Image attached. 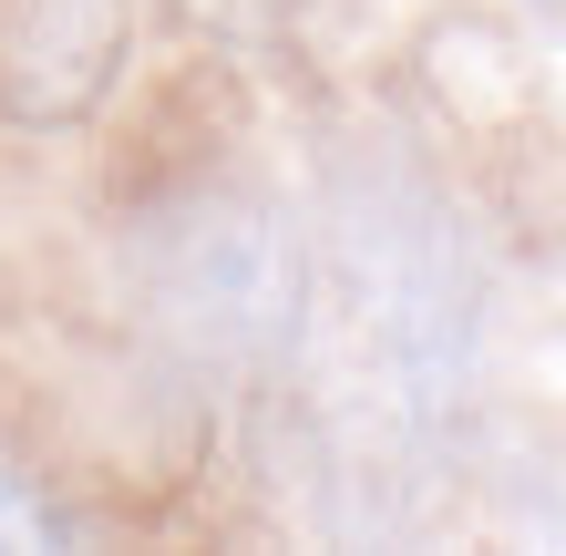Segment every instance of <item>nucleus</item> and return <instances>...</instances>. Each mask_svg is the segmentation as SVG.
Segmentation results:
<instances>
[{"label": "nucleus", "mask_w": 566, "mask_h": 556, "mask_svg": "<svg viewBox=\"0 0 566 556\" xmlns=\"http://www.w3.org/2000/svg\"><path fill=\"white\" fill-rule=\"evenodd\" d=\"M298 433L319 453V495L350 505L340 526L391 536L432 453L453 443L484 371V258L463 217L402 155H350L329 176L310 238V310H298Z\"/></svg>", "instance_id": "1"}, {"label": "nucleus", "mask_w": 566, "mask_h": 556, "mask_svg": "<svg viewBox=\"0 0 566 556\" xmlns=\"http://www.w3.org/2000/svg\"><path fill=\"white\" fill-rule=\"evenodd\" d=\"M135 300L186 361L217 371H279L310 310V238L258 186H196L165 196L135 227Z\"/></svg>", "instance_id": "2"}, {"label": "nucleus", "mask_w": 566, "mask_h": 556, "mask_svg": "<svg viewBox=\"0 0 566 556\" xmlns=\"http://www.w3.org/2000/svg\"><path fill=\"white\" fill-rule=\"evenodd\" d=\"M135 0H0V114L83 124L124 83Z\"/></svg>", "instance_id": "3"}, {"label": "nucleus", "mask_w": 566, "mask_h": 556, "mask_svg": "<svg viewBox=\"0 0 566 556\" xmlns=\"http://www.w3.org/2000/svg\"><path fill=\"white\" fill-rule=\"evenodd\" d=\"M73 536L83 526L42 495V484H31L21 464H0V546H73Z\"/></svg>", "instance_id": "4"}, {"label": "nucleus", "mask_w": 566, "mask_h": 556, "mask_svg": "<svg viewBox=\"0 0 566 556\" xmlns=\"http://www.w3.org/2000/svg\"><path fill=\"white\" fill-rule=\"evenodd\" d=\"M176 11H196V21H217V31H258L279 11V0H176Z\"/></svg>", "instance_id": "5"}, {"label": "nucleus", "mask_w": 566, "mask_h": 556, "mask_svg": "<svg viewBox=\"0 0 566 556\" xmlns=\"http://www.w3.org/2000/svg\"><path fill=\"white\" fill-rule=\"evenodd\" d=\"M525 11H546V21H566V0H525Z\"/></svg>", "instance_id": "6"}]
</instances>
